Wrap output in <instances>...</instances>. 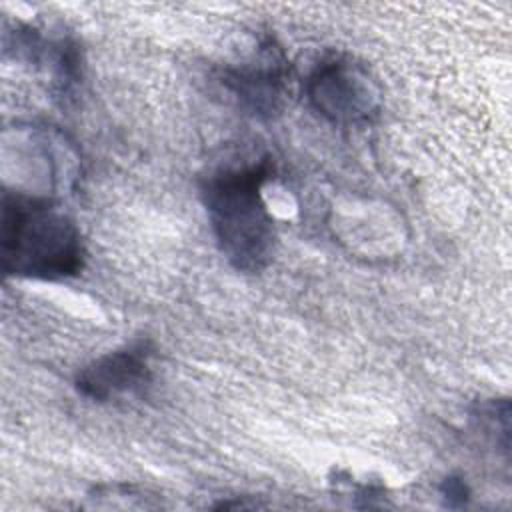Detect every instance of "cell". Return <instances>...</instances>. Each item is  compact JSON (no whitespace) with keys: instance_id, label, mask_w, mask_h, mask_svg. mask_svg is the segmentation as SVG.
<instances>
[{"instance_id":"6da1fadb","label":"cell","mask_w":512,"mask_h":512,"mask_svg":"<svg viewBox=\"0 0 512 512\" xmlns=\"http://www.w3.org/2000/svg\"><path fill=\"white\" fill-rule=\"evenodd\" d=\"M268 158L224 166L200 184L202 204L224 258L240 272H262L276 250V224L264 200Z\"/></svg>"},{"instance_id":"7a4b0ae2","label":"cell","mask_w":512,"mask_h":512,"mask_svg":"<svg viewBox=\"0 0 512 512\" xmlns=\"http://www.w3.org/2000/svg\"><path fill=\"white\" fill-rule=\"evenodd\" d=\"M0 256L10 276L54 282L80 274L84 242L76 222L50 198L4 190Z\"/></svg>"},{"instance_id":"3957f363","label":"cell","mask_w":512,"mask_h":512,"mask_svg":"<svg viewBox=\"0 0 512 512\" xmlns=\"http://www.w3.org/2000/svg\"><path fill=\"white\" fill-rule=\"evenodd\" d=\"M304 92L308 104L328 122L360 126L380 112V88L368 68L350 54L332 52L310 70Z\"/></svg>"},{"instance_id":"277c9868","label":"cell","mask_w":512,"mask_h":512,"mask_svg":"<svg viewBox=\"0 0 512 512\" xmlns=\"http://www.w3.org/2000/svg\"><path fill=\"white\" fill-rule=\"evenodd\" d=\"M288 64L276 40L264 38L248 58L224 68L222 82L244 112L254 118H274L286 102L290 84Z\"/></svg>"},{"instance_id":"5b68a950","label":"cell","mask_w":512,"mask_h":512,"mask_svg":"<svg viewBox=\"0 0 512 512\" xmlns=\"http://www.w3.org/2000/svg\"><path fill=\"white\" fill-rule=\"evenodd\" d=\"M152 356V342L148 338H134L86 364L76 374L74 386L80 396L94 402L134 394L152 380Z\"/></svg>"},{"instance_id":"8992f818","label":"cell","mask_w":512,"mask_h":512,"mask_svg":"<svg viewBox=\"0 0 512 512\" xmlns=\"http://www.w3.org/2000/svg\"><path fill=\"white\" fill-rule=\"evenodd\" d=\"M440 492H442V496L446 498L448 506H452V508L464 506L466 500H468V496H470V490H468L466 482H464L462 478H458V476H448V478L442 482Z\"/></svg>"}]
</instances>
